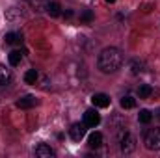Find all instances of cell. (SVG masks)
I'll use <instances>...</instances> for the list:
<instances>
[{
    "mask_svg": "<svg viewBox=\"0 0 160 158\" xmlns=\"http://www.w3.org/2000/svg\"><path fill=\"white\" fill-rule=\"evenodd\" d=\"M97 63H99V69H101L102 73H106V75H108V73H116L121 65H123V54H121L119 48L108 47V48H104V50L99 54Z\"/></svg>",
    "mask_w": 160,
    "mask_h": 158,
    "instance_id": "1",
    "label": "cell"
},
{
    "mask_svg": "<svg viewBox=\"0 0 160 158\" xmlns=\"http://www.w3.org/2000/svg\"><path fill=\"white\" fill-rule=\"evenodd\" d=\"M145 147L149 151H160V126L145 134Z\"/></svg>",
    "mask_w": 160,
    "mask_h": 158,
    "instance_id": "2",
    "label": "cell"
},
{
    "mask_svg": "<svg viewBox=\"0 0 160 158\" xmlns=\"http://www.w3.org/2000/svg\"><path fill=\"white\" fill-rule=\"evenodd\" d=\"M99 123H101V114H99L95 108H89V110H86V114H84V125H86V126H89V128H95Z\"/></svg>",
    "mask_w": 160,
    "mask_h": 158,
    "instance_id": "3",
    "label": "cell"
},
{
    "mask_svg": "<svg viewBox=\"0 0 160 158\" xmlns=\"http://www.w3.org/2000/svg\"><path fill=\"white\" fill-rule=\"evenodd\" d=\"M119 141H121V153H123V155H130V153L136 149V140H134V136H130V134H125Z\"/></svg>",
    "mask_w": 160,
    "mask_h": 158,
    "instance_id": "4",
    "label": "cell"
},
{
    "mask_svg": "<svg viewBox=\"0 0 160 158\" xmlns=\"http://www.w3.org/2000/svg\"><path fill=\"white\" fill-rule=\"evenodd\" d=\"M69 136H71V140L80 141L86 136V125L84 123H73L71 128H69Z\"/></svg>",
    "mask_w": 160,
    "mask_h": 158,
    "instance_id": "5",
    "label": "cell"
},
{
    "mask_svg": "<svg viewBox=\"0 0 160 158\" xmlns=\"http://www.w3.org/2000/svg\"><path fill=\"white\" fill-rule=\"evenodd\" d=\"M91 102L95 108H108L110 106V97L106 93H95L91 97Z\"/></svg>",
    "mask_w": 160,
    "mask_h": 158,
    "instance_id": "6",
    "label": "cell"
},
{
    "mask_svg": "<svg viewBox=\"0 0 160 158\" xmlns=\"http://www.w3.org/2000/svg\"><path fill=\"white\" fill-rule=\"evenodd\" d=\"M36 104H38V99H36L34 95H24L22 99L17 101V106H19V108H24V110H26V108H34Z\"/></svg>",
    "mask_w": 160,
    "mask_h": 158,
    "instance_id": "7",
    "label": "cell"
},
{
    "mask_svg": "<svg viewBox=\"0 0 160 158\" xmlns=\"http://www.w3.org/2000/svg\"><path fill=\"white\" fill-rule=\"evenodd\" d=\"M88 145H89L91 149H99V147L102 145V134H101V132H91L89 138H88Z\"/></svg>",
    "mask_w": 160,
    "mask_h": 158,
    "instance_id": "8",
    "label": "cell"
},
{
    "mask_svg": "<svg viewBox=\"0 0 160 158\" xmlns=\"http://www.w3.org/2000/svg\"><path fill=\"white\" fill-rule=\"evenodd\" d=\"M11 82V71L6 65H0V87H6Z\"/></svg>",
    "mask_w": 160,
    "mask_h": 158,
    "instance_id": "9",
    "label": "cell"
},
{
    "mask_svg": "<svg viewBox=\"0 0 160 158\" xmlns=\"http://www.w3.org/2000/svg\"><path fill=\"white\" fill-rule=\"evenodd\" d=\"M36 156H39V158H50V156H54V151H52L48 145L41 143V145H38V147H36Z\"/></svg>",
    "mask_w": 160,
    "mask_h": 158,
    "instance_id": "10",
    "label": "cell"
},
{
    "mask_svg": "<svg viewBox=\"0 0 160 158\" xmlns=\"http://www.w3.org/2000/svg\"><path fill=\"white\" fill-rule=\"evenodd\" d=\"M21 41H22V36L17 34V32H9V34H6V37H4V43H6V45H21Z\"/></svg>",
    "mask_w": 160,
    "mask_h": 158,
    "instance_id": "11",
    "label": "cell"
},
{
    "mask_svg": "<svg viewBox=\"0 0 160 158\" xmlns=\"http://www.w3.org/2000/svg\"><path fill=\"white\" fill-rule=\"evenodd\" d=\"M128 67H130V73H132V75H140V73H142V71L145 69L143 62H140V60H130Z\"/></svg>",
    "mask_w": 160,
    "mask_h": 158,
    "instance_id": "12",
    "label": "cell"
},
{
    "mask_svg": "<svg viewBox=\"0 0 160 158\" xmlns=\"http://www.w3.org/2000/svg\"><path fill=\"white\" fill-rule=\"evenodd\" d=\"M50 17H58L60 13H62V7H60V4L58 2H48V6H47V9H45Z\"/></svg>",
    "mask_w": 160,
    "mask_h": 158,
    "instance_id": "13",
    "label": "cell"
},
{
    "mask_svg": "<svg viewBox=\"0 0 160 158\" xmlns=\"http://www.w3.org/2000/svg\"><path fill=\"white\" fill-rule=\"evenodd\" d=\"M151 93H153V87L149 84H140V87H138V97L140 99H147Z\"/></svg>",
    "mask_w": 160,
    "mask_h": 158,
    "instance_id": "14",
    "label": "cell"
},
{
    "mask_svg": "<svg viewBox=\"0 0 160 158\" xmlns=\"http://www.w3.org/2000/svg\"><path fill=\"white\" fill-rule=\"evenodd\" d=\"M38 80H39V73L36 69H28L26 71V75H24V82L26 84H36Z\"/></svg>",
    "mask_w": 160,
    "mask_h": 158,
    "instance_id": "15",
    "label": "cell"
},
{
    "mask_svg": "<svg viewBox=\"0 0 160 158\" xmlns=\"http://www.w3.org/2000/svg\"><path fill=\"white\" fill-rule=\"evenodd\" d=\"M136 106V99L134 97H130V95H125L123 99H121V108H125V110H130V108H134Z\"/></svg>",
    "mask_w": 160,
    "mask_h": 158,
    "instance_id": "16",
    "label": "cell"
},
{
    "mask_svg": "<svg viewBox=\"0 0 160 158\" xmlns=\"http://www.w3.org/2000/svg\"><path fill=\"white\" fill-rule=\"evenodd\" d=\"M138 121L143 123V125H149V123L153 121V114H151L149 110H140V114H138Z\"/></svg>",
    "mask_w": 160,
    "mask_h": 158,
    "instance_id": "17",
    "label": "cell"
},
{
    "mask_svg": "<svg viewBox=\"0 0 160 158\" xmlns=\"http://www.w3.org/2000/svg\"><path fill=\"white\" fill-rule=\"evenodd\" d=\"M8 58H9V63H11V65H19L21 60H22V52H21V50H11Z\"/></svg>",
    "mask_w": 160,
    "mask_h": 158,
    "instance_id": "18",
    "label": "cell"
},
{
    "mask_svg": "<svg viewBox=\"0 0 160 158\" xmlns=\"http://www.w3.org/2000/svg\"><path fill=\"white\" fill-rule=\"evenodd\" d=\"M30 6L36 9V11H45L47 6H48V0H28Z\"/></svg>",
    "mask_w": 160,
    "mask_h": 158,
    "instance_id": "19",
    "label": "cell"
},
{
    "mask_svg": "<svg viewBox=\"0 0 160 158\" xmlns=\"http://www.w3.org/2000/svg\"><path fill=\"white\" fill-rule=\"evenodd\" d=\"M93 17H95V15H93V11H91V9H84V11L80 13V21H82V22H86V24H88V22H91V21H93Z\"/></svg>",
    "mask_w": 160,
    "mask_h": 158,
    "instance_id": "20",
    "label": "cell"
},
{
    "mask_svg": "<svg viewBox=\"0 0 160 158\" xmlns=\"http://www.w3.org/2000/svg\"><path fill=\"white\" fill-rule=\"evenodd\" d=\"M17 11H19V7H11V9L8 11V19H9V21H15V13H17ZM19 15H22V11H21Z\"/></svg>",
    "mask_w": 160,
    "mask_h": 158,
    "instance_id": "21",
    "label": "cell"
},
{
    "mask_svg": "<svg viewBox=\"0 0 160 158\" xmlns=\"http://www.w3.org/2000/svg\"><path fill=\"white\" fill-rule=\"evenodd\" d=\"M106 2H108V4H114V2H116V0H106Z\"/></svg>",
    "mask_w": 160,
    "mask_h": 158,
    "instance_id": "22",
    "label": "cell"
},
{
    "mask_svg": "<svg viewBox=\"0 0 160 158\" xmlns=\"http://www.w3.org/2000/svg\"><path fill=\"white\" fill-rule=\"evenodd\" d=\"M158 119H160V110H158Z\"/></svg>",
    "mask_w": 160,
    "mask_h": 158,
    "instance_id": "23",
    "label": "cell"
}]
</instances>
